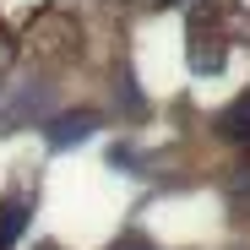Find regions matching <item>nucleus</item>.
<instances>
[{"label":"nucleus","mask_w":250,"mask_h":250,"mask_svg":"<svg viewBox=\"0 0 250 250\" xmlns=\"http://www.w3.org/2000/svg\"><path fill=\"white\" fill-rule=\"evenodd\" d=\"M93 131H98V114H93V109H71V114L49 120V147L65 152V147H76L82 136H93Z\"/></svg>","instance_id":"nucleus-1"},{"label":"nucleus","mask_w":250,"mask_h":250,"mask_svg":"<svg viewBox=\"0 0 250 250\" xmlns=\"http://www.w3.org/2000/svg\"><path fill=\"white\" fill-rule=\"evenodd\" d=\"M120 250H152V245H147V239H125Z\"/></svg>","instance_id":"nucleus-3"},{"label":"nucleus","mask_w":250,"mask_h":250,"mask_svg":"<svg viewBox=\"0 0 250 250\" xmlns=\"http://www.w3.org/2000/svg\"><path fill=\"white\" fill-rule=\"evenodd\" d=\"M27 212H33V196H6V201H0V250H11L22 239Z\"/></svg>","instance_id":"nucleus-2"}]
</instances>
